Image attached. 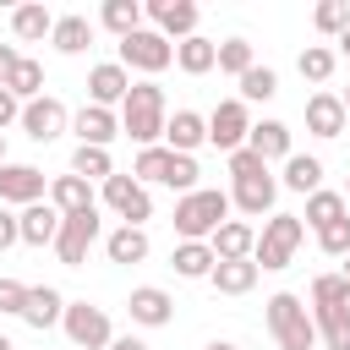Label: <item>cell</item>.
Here are the masks:
<instances>
[{"mask_svg":"<svg viewBox=\"0 0 350 350\" xmlns=\"http://www.w3.org/2000/svg\"><path fill=\"white\" fill-rule=\"evenodd\" d=\"M16 235H22L27 246H55V235H60V213H55L49 202H33V208L16 213Z\"/></svg>","mask_w":350,"mask_h":350,"instance_id":"ffe728a7","label":"cell"},{"mask_svg":"<svg viewBox=\"0 0 350 350\" xmlns=\"http://www.w3.org/2000/svg\"><path fill=\"white\" fill-rule=\"evenodd\" d=\"M230 175H235V180H252V175H268V164H262L252 148H235V153H230Z\"/></svg>","mask_w":350,"mask_h":350,"instance_id":"ee69618b","label":"cell"},{"mask_svg":"<svg viewBox=\"0 0 350 350\" xmlns=\"http://www.w3.org/2000/svg\"><path fill=\"white\" fill-rule=\"evenodd\" d=\"M164 88L159 82H131V93L120 98V131L137 142V148H159L164 137Z\"/></svg>","mask_w":350,"mask_h":350,"instance_id":"6da1fadb","label":"cell"},{"mask_svg":"<svg viewBox=\"0 0 350 350\" xmlns=\"http://www.w3.org/2000/svg\"><path fill=\"white\" fill-rule=\"evenodd\" d=\"M164 142H170V153H191V148L208 142V120H202L197 109H175V115L164 120Z\"/></svg>","mask_w":350,"mask_h":350,"instance_id":"d6986e66","label":"cell"},{"mask_svg":"<svg viewBox=\"0 0 350 350\" xmlns=\"http://www.w3.org/2000/svg\"><path fill=\"white\" fill-rule=\"evenodd\" d=\"M5 93H11L16 104H33V98H44V66L22 55V60H16V71L5 77Z\"/></svg>","mask_w":350,"mask_h":350,"instance_id":"f546056e","label":"cell"},{"mask_svg":"<svg viewBox=\"0 0 350 350\" xmlns=\"http://www.w3.org/2000/svg\"><path fill=\"white\" fill-rule=\"evenodd\" d=\"M262 317H268V334H273L279 350H317V328H312V312H306L301 295H290V290L268 295Z\"/></svg>","mask_w":350,"mask_h":350,"instance_id":"7a4b0ae2","label":"cell"},{"mask_svg":"<svg viewBox=\"0 0 350 350\" xmlns=\"http://www.w3.org/2000/svg\"><path fill=\"white\" fill-rule=\"evenodd\" d=\"M170 60H175V44H170L159 27H137V33L120 38V66H126V71H148V77H153V71H164Z\"/></svg>","mask_w":350,"mask_h":350,"instance_id":"8992f818","label":"cell"},{"mask_svg":"<svg viewBox=\"0 0 350 350\" xmlns=\"http://www.w3.org/2000/svg\"><path fill=\"white\" fill-rule=\"evenodd\" d=\"M98 22H104L115 38H126V33H137V27H142V5H137V0H104Z\"/></svg>","mask_w":350,"mask_h":350,"instance_id":"d6a6232c","label":"cell"},{"mask_svg":"<svg viewBox=\"0 0 350 350\" xmlns=\"http://www.w3.org/2000/svg\"><path fill=\"white\" fill-rule=\"evenodd\" d=\"M44 170L33 164H0V202H16V208H33L44 202Z\"/></svg>","mask_w":350,"mask_h":350,"instance_id":"8fae6325","label":"cell"},{"mask_svg":"<svg viewBox=\"0 0 350 350\" xmlns=\"http://www.w3.org/2000/svg\"><path fill=\"white\" fill-rule=\"evenodd\" d=\"M66 126H71V115H66V104H60L55 93H44V98L22 104V131H27L33 142H55Z\"/></svg>","mask_w":350,"mask_h":350,"instance_id":"30bf717a","label":"cell"},{"mask_svg":"<svg viewBox=\"0 0 350 350\" xmlns=\"http://www.w3.org/2000/svg\"><path fill=\"white\" fill-rule=\"evenodd\" d=\"M104 252H109V262H142V257H148V230L120 224V230H109Z\"/></svg>","mask_w":350,"mask_h":350,"instance_id":"4dcf8cb0","label":"cell"},{"mask_svg":"<svg viewBox=\"0 0 350 350\" xmlns=\"http://www.w3.org/2000/svg\"><path fill=\"white\" fill-rule=\"evenodd\" d=\"M334 60H339L334 49H323V44H306L295 66H301V77H306V82H328V77H334Z\"/></svg>","mask_w":350,"mask_h":350,"instance_id":"ab89813d","label":"cell"},{"mask_svg":"<svg viewBox=\"0 0 350 350\" xmlns=\"http://www.w3.org/2000/svg\"><path fill=\"white\" fill-rule=\"evenodd\" d=\"M170 262H175L180 279H208V273H213V252H208V241H180V246L170 252Z\"/></svg>","mask_w":350,"mask_h":350,"instance_id":"1f68e13d","label":"cell"},{"mask_svg":"<svg viewBox=\"0 0 350 350\" xmlns=\"http://www.w3.org/2000/svg\"><path fill=\"white\" fill-rule=\"evenodd\" d=\"M312 306H317V312H328V306H350V284H345V273H317V279H312Z\"/></svg>","mask_w":350,"mask_h":350,"instance_id":"d590c367","label":"cell"},{"mask_svg":"<svg viewBox=\"0 0 350 350\" xmlns=\"http://www.w3.org/2000/svg\"><path fill=\"white\" fill-rule=\"evenodd\" d=\"M301 241H306V224H301L295 213H268V224H262V235H257V246H252L257 273H262V268H268V273L290 268V257H295Z\"/></svg>","mask_w":350,"mask_h":350,"instance_id":"277c9868","label":"cell"},{"mask_svg":"<svg viewBox=\"0 0 350 350\" xmlns=\"http://www.w3.org/2000/svg\"><path fill=\"white\" fill-rule=\"evenodd\" d=\"M126 312H131V323H142V328H164V323L175 317V301H170V290H159V284H137L131 301H126Z\"/></svg>","mask_w":350,"mask_h":350,"instance_id":"2e32d148","label":"cell"},{"mask_svg":"<svg viewBox=\"0 0 350 350\" xmlns=\"http://www.w3.org/2000/svg\"><path fill=\"white\" fill-rule=\"evenodd\" d=\"M290 191H323V159H312V153H290L284 159V175H279Z\"/></svg>","mask_w":350,"mask_h":350,"instance_id":"484cf974","label":"cell"},{"mask_svg":"<svg viewBox=\"0 0 350 350\" xmlns=\"http://www.w3.org/2000/svg\"><path fill=\"white\" fill-rule=\"evenodd\" d=\"M22 306H27V284H16V279H0V312L22 317Z\"/></svg>","mask_w":350,"mask_h":350,"instance_id":"f6af8a7d","label":"cell"},{"mask_svg":"<svg viewBox=\"0 0 350 350\" xmlns=\"http://www.w3.org/2000/svg\"><path fill=\"white\" fill-rule=\"evenodd\" d=\"M60 328H66V339H71L77 350H109V339H115L109 312H104V306H93V301H66Z\"/></svg>","mask_w":350,"mask_h":350,"instance_id":"5b68a950","label":"cell"},{"mask_svg":"<svg viewBox=\"0 0 350 350\" xmlns=\"http://www.w3.org/2000/svg\"><path fill=\"white\" fill-rule=\"evenodd\" d=\"M71 126H77V148H109V142L120 137V120H115V109H98V104H82Z\"/></svg>","mask_w":350,"mask_h":350,"instance_id":"9a60e30c","label":"cell"},{"mask_svg":"<svg viewBox=\"0 0 350 350\" xmlns=\"http://www.w3.org/2000/svg\"><path fill=\"white\" fill-rule=\"evenodd\" d=\"M104 202H109L126 224H137V230H142V219H153V197H148V186H137L131 175H109V180H104Z\"/></svg>","mask_w":350,"mask_h":350,"instance_id":"9c48e42d","label":"cell"},{"mask_svg":"<svg viewBox=\"0 0 350 350\" xmlns=\"http://www.w3.org/2000/svg\"><path fill=\"white\" fill-rule=\"evenodd\" d=\"M66 317V295L55 284H27V306H22V323L27 328H55Z\"/></svg>","mask_w":350,"mask_h":350,"instance_id":"ac0fdd59","label":"cell"},{"mask_svg":"<svg viewBox=\"0 0 350 350\" xmlns=\"http://www.w3.org/2000/svg\"><path fill=\"white\" fill-rule=\"evenodd\" d=\"M230 219V191H213V186H197L175 202V230L180 241H208L219 224Z\"/></svg>","mask_w":350,"mask_h":350,"instance_id":"3957f363","label":"cell"},{"mask_svg":"<svg viewBox=\"0 0 350 350\" xmlns=\"http://www.w3.org/2000/svg\"><path fill=\"white\" fill-rule=\"evenodd\" d=\"M339 55H350V27H345V33H339Z\"/></svg>","mask_w":350,"mask_h":350,"instance_id":"816d5d0a","label":"cell"},{"mask_svg":"<svg viewBox=\"0 0 350 350\" xmlns=\"http://www.w3.org/2000/svg\"><path fill=\"white\" fill-rule=\"evenodd\" d=\"M170 159H175L170 148H142V153H137V164H131V180H137V186H142V180H159V186H164Z\"/></svg>","mask_w":350,"mask_h":350,"instance_id":"74e56055","label":"cell"},{"mask_svg":"<svg viewBox=\"0 0 350 350\" xmlns=\"http://www.w3.org/2000/svg\"><path fill=\"white\" fill-rule=\"evenodd\" d=\"M0 350H16V345H11V339H5V334H0Z\"/></svg>","mask_w":350,"mask_h":350,"instance_id":"db71d44e","label":"cell"},{"mask_svg":"<svg viewBox=\"0 0 350 350\" xmlns=\"http://www.w3.org/2000/svg\"><path fill=\"white\" fill-rule=\"evenodd\" d=\"M345 202H350V180H345Z\"/></svg>","mask_w":350,"mask_h":350,"instance_id":"6f0895ef","label":"cell"},{"mask_svg":"<svg viewBox=\"0 0 350 350\" xmlns=\"http://www.w3.org/2000/svg\"><path fill=\"white\" fill-rule=\"evenodd\" d=\"M49 208H55L60 219H71V213H88V208H93V191H88V180H82V175H55V180H49Z\"/></svg>","mask_w":350,"mask_h":350,"instance_id":"7402d4cb","label":"cell"},{"mask_svg":"<svg viewBox=\"0 0 350 350\" xmlns=\"http://www.w3.org/2000/svg\"><path fill=\"white\" fill-rule=\"evenodd\" d=\"M213 60H219V44H213V38H202V33H191V38H180V44H175V66H180L186 77L213 71Z\"/></svg>","mask_w":350,"mask_h":350,"instance_id":"d4e9b609","label":"cell"},{"mask_svg":"<svg viewBox=\"0 0 350 350\" xmlns=\"http://www.w3.org/2000/svg\"><path fill=\"white\" fill-rule=\"evenodd\" d=\"M273 197H279V180L273 175H252V180H235L230 208H241L246 219H262V213H273Z\"/></svg>","mask_w":350,"mask_h":350,"instance_id":"e0dca14e","label":"cell"},{"mask_svg":"<svg viewBox=\"0 0 350 350\" xmlns=\"http://www.w3.org/2000/svg\"><path fill=\"white\" fill-rule=\"evenodd\" d=\"M11 33H16L22 44H38V38L55 33V11L38 5V0H33V5H16V11H11Z\"/></svg>","mask_w":350,"mask_h":350,"instance_id":"cb8c5ba5","label":"cell"},{"mask_svg":"<svg viewBox=\"0 0 350 350\" xmlns=\"http://www.w3.org/2000/svg\"><path fill=\"white\" fill-rule=\"evenodd\" d=\"M126 93H131V71H126L120 60H104V66H93V71H88V98H93L98 109L120 104Z\"/></svg>","mask_w":350,"mask_h":350,"instance_id":"5bb4252c","label":"cell"},{"mask_svg":"<svg viewBox=\"0 0 350 350\" xmlns=\"http://www.w3.org/2000/svg\"><path fill=\"white\" fill-rule=\"evenodd\" d=\"M109 350H148V345H142L137 334H126V339H109Z\"/></svg>","mask_w":350,"mask_h":350,"instance_id":"681fc988","label":"cell"},{"mask_svg":"<svg viewBox=\"0 0 350 350\" xmlns=\"http://www.w3.org/2000/svg\"><path fill=\"white\" fill-rule=\"evenodd\" d=\"M252 246H257V230H252L246 219H224V224L208 235L213 262H241V257H252Z\"/></svg>","mask_w":350,"mask_h":350,"instance_id":"7c38bea8","label":"cell"},{"mask_svg":"<svg viewBox=\"0 0 350 350\" xmlns=\"http://www.w3.org/2000/svg\"><path fill=\"white\" fill-rule=\"evenodd\" d=\"M213 66H219V71H230V77H246V71H252L257 60H252V44H246V38H224V44H219V60H213Z\"/></svg>","mask_w":350,"mask_h":350,"instance_id":"f35d334b","label":"cell"},{"mask_svg":"<svg viewBox=\"0 0 350 350\" xmlns=\"http://www.w3.org/2000/svg\"><path fill=\"white\" fill-rule=\"evenodd\" d=\"M312 22H317V33H334V38H339V33L350 27V5H345V0H323V5L312 11Z\"/></svg>","mask_w":350,"mask_h":350,"instance_id":"b9f144b4","label":"cell"},{"mask_svg":"<svg viewBox=\"0 0 350 350\" xmlns=\"http://www.w3.org/2000/svg\"><path fill=\"white\" fill-rule=\"evenodd\" d=\"M317 246H323L328 257H350V213L334 219V224H323V230H317Z\"/></svg>","mask_w":350,"mask_h":350,"instance_id":"7bdbcfd3","label":"cell"},{"mask_svg":"<svg viewBox=\"0 0 350 350\" xmlns=\"http://www.w3.org/2000/svg\"><path fill=\"white\" fill-rule=\"evenodd\" d=\"M71 175H82V180H109V175H115L109 148H77V153H71Z\"/></svg>","mask_w":350,"mask_h":350,"instance_id":"e575fe53","label":"cell"},{"mask_svg":"<svg viewBox=\"0 0 350 350\" xmlns=\"http://www.w3.org/2000/svg\"><path fill=\"white\" fill-rule=\"evenodd\" d=\"M246 131H252V115H246V104H241V98H224V104L208 115V142H213V148H224V153L246 148Z\"/></svg>","mask_w":350,"mask_h":350,"instance_id":"ba28073f","label":"cell"},{"mask_svg":"<svg viewBox=\"0 0 350 350\" xmlns=\"http://www.w3.org/2000/svg\"><path fill=\"white\" fill-rule=\"evenodd\" d=\"M339 104H345V120H350V88H345V93H339Z\"/></svg>","mask_w":350,"mask_h":350,"instance_id":"f5cc1de1","label":"cell"},{"mask_svg":"<svg viewBox=\"0 0 350 350\" xmlns=\"http://www.w3.org/2000/svg\"><path fill=\"white\" fill-rule=\"evenodd\" d=\"M241 82V104H262V98H273L279 93V77L268 71V66H252L246 77H235Z\"/></svg>","mask_w":350,"mask_h":350,"instance_id":"8d00e7d4","label":"cell"},{"mask_svg":"<svg viewBox=\"0 0 350 350\" xmlns=\"http://www.w3.org/2000/svg\"><path fill=\"white\" fill-rule=\"evenodd\" d=\"M246 148L268 164V159H290V126L284 120H257L252 131H246Z\"/></svg>","mask_w":350,"mask_h":350,"instance_id":"603a6c76","label":"cell"},{"mask_svg":"<svg viewBox=\"0 0 350 350\" xmlns=\"http://www.w3.org/2000/svg\"><path fill=\"white\" fill-rule=\"evenodd\" d=\"M0 164H5V137H0Z\"/></svg>","mask_w":350,"mask_h":350,"instance_id":"11a10c76","label":"cell"},{"mask_svg":"<svg viewBox=\"0 0 350 350\" xmlns=\"http://www.w3.org/2000/svg\"><path fill=\"white\" fill-rule=\"evenodd\" d=\"M93 241H98V208H88V213H71V219H60V235H55V257H60L66 268H82Z\"/></svg>","mask_w":350,"mask_h":350,"instance_id":"52a82bcc","label":"cell"},{"mask_svg":"<svg viewBox=\"0 0 350 350\" xmlns=\"http://www.w3.org/2000/svg\"><path fill=\"white\" fill-rule=\"evenodd\" d=\"M345 284H350V257H345Z\"/></svg>","mask_w":350,"mask_h":350,"instance_id":"9f6ffc18","label":"cell"},{"mask_svg":"<svg viewBox=\"0 0 350 350\" xmlns=\"http://www.w3.org/2000/svg\"><path fill=\"white\" fill-rule=\"evenodd\" d=\"M208 279H213L219 295H246V290L257 284V262H252V257H241V262H213Z\"/></svg>","mask_w":350,"mask_h":350,"instance_id":"4316f807","label":"cell"},{"mask_svg":"<svg viewBox=\"0 0 350 350\" xmlns=\"http://www.w3.org/2000/svg\"><path fill=\"white\" fill-rule=\"evenodd\" d=\"M49 44H55L60 55H82V49L93 44V22H88V16H55Z\"/></svg>","mask_w":350,"mask_h":350,"instance_id":"f1b7e54d","label":"cell"},{"mask_svg":"<svg viewBox=\"0 0 350 350\" xmlns=\"http://www.w3.org/2000/svg\"><path fill=\"white\" fill-rule=\"evenodd\" d=\"M202 350H241V345H230V339H213V345H202Z\"/></svg>","mask_w":350,"mask_h":350,"instance_id":"f907efd6","label":"cell"},{"mask_svg":"<svg viewBox=\"0 0 350 350\" xmlns=\"http://www.w3.org/2000/svg\"><path fill=\"white\" fill-rule=\"evenodd\" d=\"M11 120H22V104H16V98L0 88V137H5V126H11Z\"/></svg>","mask_w":350,"mask_h":350,"instance_id":"bcb514c9","label":"cell"},{"mask_svg":"<svg viewBox=\"0 0 350 350\" xmlns=\"http://www.w3.org/2000/svg\"><path fill=\"white\" fill-rule=\"evenodd\" d=\"M142 11H148V16L159 22V33H164V38H175V44L197 33V5H191V0H148Z\"/></svg>","mask_w":350,"mask_h":350,"instance_id":"4fadbf2b","label":"cell"},{"mask_svg":"<svg viewBox=\"0 0 350 350\" xmlns=\"http://www.w3.org/2000/svg\"><path fill=\"white\" fill-rule=\"evenodd\" d=\"M16 241H22V235H16V213H5V208H0V252H5V246H16Z\"/></svg>","mask_w":350,"mask_h":350,"instance_id":"7dc6e473","label":"cell"},{"mask_svg":"<svg viewBox=\"0 0 350 350\" xmlns=\"http://www.w3.org/2000/svg\"><path fill=\"white\" fill-rule=\"evenodd\" d=\"M345 213H350L345 191H312V197H306V224H312V230H323V224H334V219H345Z\"/></svg>","mask_w":350,"mask_h":350,"instance_id":"836d02e7","label":"cell"},{"mask_svg":"<svg viewBox=\"0 0 350 350\" xmlns=\"http://www.w3.org/2000/svg\"><path fill=\"white\" fill-rule=\"evenodd\" d=\"M312 328H317L323 350H350V306H328V312H312Z\"/></svg>","mask_w":350,"mask_h":350,"instance_id":"83f0119b","label":"cell"},{"mask_svg":"<svg viewBox=\"0 0 350 350\" xmlns=\"http://www.w3.org/2000/svg\"><path fill=\"white\" fill-rule=\"evenodd\" d=\"M197 175H202V170H197V159H191V153H175V159H170V175H164V186L186 197V191H197Z\"/></svg>","mask_w":350,"mask_h":350,"instance_id":"60d3db41","label":"cell"},{"mask_svg":"<svg viewBox=\"0 0 350 350\" xmlns=\"http://www.w3.org/2000/svg\"><path fill=\"white\" fill-rule=\"evenodd\" d=\"M306 131H312V137H339V131H345V104H339V93H312V98H306Z\"/></svg>","mask_w":350,"mask_h":350,"instance_id":"44dd1931","label":"cell"},{"mask_svg":"<svg viewBox=\"0 0 350 350\" xmlns=\"http://www.w3.org/2000/svg\"><path fill=\"white\" fill-rule=\"evenodd\" d=\"M16 60H22V55H16V44H0V88H5V77L16 71Z\"/></svg>","mask_w":350,"mask_h":350,"instance_id":"c3c4849f","label":"cell"}]
</instances>
